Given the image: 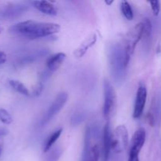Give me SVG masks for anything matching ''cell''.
I'll return each instance as SVG.
<instances>
[{
    "label": "cell",
    "instance_id": "cell-1",
    "mask_svg": "<svg viewBox=\"0 0 161 161\" xmlns=\"http://www.w3.org/2000/svg\"><path fill=\"white\" fill-rule=\"evenodd\" d=\"M61 27L56 23L25 20L11 26L9 31L27 39H36L52 36L58 33Z\"/></svg>",
    "mask_w": 161,
    "mask_h": 161
},
{
    "label": "cell",
    "instance_id": "cell-2",
    "mask_svg": "<svg viewBox=\"0 0 161 161\" xmlns=\"http://www.w3.org/2000/svg\"><path fill=\"white\" fill-rule=\"evenodd\" d=\"M110 73L115 83L121 84L126 77L127 67L129 63L126 59L123 41L113 42L107 50Z\"/></svg>",
    "mask_w": 161,
    "mask_h": 161
},
{
    "label": "cell",
    "instance_id": "cell-3",
    "mask_svg": "<svg viewBox=\"0 0 161 161\" xmlns=\"http://www.w3.org/2000/svg\"><path fill=\"white\" fill-rule=\"evenodd\" d=\"M100 139L101 133L98 127L90 126L86 129L80 161H99Z\"/></svg>",
    "mask_w": 161,
    "mask_h": 161
},
{
    "label": "cell",
    "instance_id": "cell-4",
    "mask_svg": "<svg viewBox=\"0 0 161 161\" xmlns=\"http://www.w3.org/2000/svg\"><path fill=\"white\" fill-rule=\"evenodd\" d=\"M143 36V23L142 21L137 24L135 27L128 31L123 39L124 50H125L126 59L129 63L130 58L133 54L138 42L142 39Z\"/></svg>",
    "mask_w": 161,
    "mask_h": 161
},
{
    "label": "cell",
    "instance_id": "cell-5",
    "mask_svg": "<svg viewBox=\"0 0 161 161\" xmlns=\"http://www.w3.org/2000/svg\"><path fill=\"white\" fill-rule=\"evenodd\" d=\"M104 90V104L103 116L105 120L109 121L110 118L116 111V94L113 85L109 80L105 79L103 83Z\"/></svg>",
    "mask_w": 161,
    "mask_h": 161
},
{
    "label": "cell",
    "instance_id": "cell-6",
    "mask_svg": "<svg viewBox=\"0 0 161 161\" xmlns=\"http://www.w3.org/2000/svg\"><path fill=\"white\" fill-rule=\"evenodd\" d=\"M128 144V130L124 125H119L112 133V152L115 154L122 153Z\"/></svg>",
    "mask_w": 161,
    "mask_h": 161
},
{
    "label": "cell",
    "instance_id": "cell-7",
    "mask_svg": "<svg viewBox=\"0 0 161 161\" xmlns=\"http://www.w3.org/2000/svg\"><path fill=\"white\" fill-rule=\"evenodd\" d=\"M68 94L66 92H61L58 94L56 98L52 102L51 105L49 107L48 110L46 112L45 115L40 121V127H43L47 125L60 111L63 108L68 101Z\"/></svg>",
    "mask_w": 161,
    "mask_h": 161
},
{
    "label": "cell",
    "instance_id": "cell-8",
    "mask_svg": "<svg viewBox=\"0 0 161 161\" xmlns=\"http://www.w3.org/2000/svg\"><path fill=\"white\" fill-rule=\"evenodd\" d=\"M28 9V6L23 3H10L0 9L2 20H14L20 17Z\"/></svg>",
    "mask_w": 161,
    "mask_h": 161
},
{
    "label": "cell",
    "instance_id": "cell-9",
    "mask_svg": "<svg viewBox=\"0 0 161 161\" xmlns=\"http://www.w3.org/2000/svg\"><path fill=\"white\" fill-rule=\"evenodd\" d=\"M146 100H147V89H146V86L143 83H140L138 90H137L135 105H134L133 117L135 119H138V118L142 116L145 106H146Z\"/></svg>",
    "mask_w": 161,
    "mask_h": 161
},
{
    "label": "cell",
    "instance_id": "cell-10",
    "mask_svg": "<svg viewBox=\"0 0 161 161\" xmlns=\"http://www.w3.org/2000/svg\"><path fill=\"white\" fill-rule=\"evenodd\" d=\"M112 152V132L109 121L106 123L102 132V161H108Z\"/></svg>",
    "mask_w": 161,
    "mask_h": 161
},
{
    "label": "cell",
    "instance_id": "cell-11",
    "mask_svg": "<svg viewBox=\"0 0 161 161\" xmlns=\"http://www.w3.org/2000/svg\"><path fill=\"white\" fill-rule=\"evenodd\" d=\"M146 139V130L142 127L138 129L134 134L130 143V151H134L140 153L141 149L144 146L145 142Z\"/></svg>",
    "mask_w": 161,
    "mask_h": 161
},
{
    "label": "cell",
    "instance_id": "cell-12",
    "mask_svg": "<svg viewBox=\"0 0 161 161\" xmlns=\"http://www.w3.org/2000/svg\"><path fill=\"white\" fill-rule=\"evenodd\" d=\"M161 115V98L160 97H156L153 99L152 106L148 113L147 119L149 121V124L151 126L154 127L156 124H157V121L160 120Z\"/></svg>",
    "mask_w": 161,
    "mask_h": 161
},
{
    "label": "cell",
    "instance_id": "cell-13",
    "mask_svg": "<svg viewBox=\"0 0 161 161\" xmlns=\"http://www.w3.org/2000/svg\"><path fill=\"white\" fill-rule=\"evenodd\" d=\"M65 58V53H62V52L51 55L47 60V63H46L47 64V69L51 72H54L63 64Z\"/></svg>",
    "mask_w": 161,
    "mask_h": 161
},
{
    "label": "cell",
    "instance_id": "cell-14",
    "mask_svg": "<svg viewBox=\"0 0 161 161\" xmlns=\"http://www.w3.org/2000/svg\"><path fill=\"white\" fill-rule=\"evenodd\" d=\"M97 35H96L95 33L91 34V36H88V37L80 44V47L75 50L74 55H75L76 58H82V57L86 53V51L95 44V42H97Z\"/></svg>",
    "mask_w": 161,
    "mask_h": 161
},
{
    "label": "cell",
    "instance_id": "cell-15",
    "mask_svg": "<svg viewBox=\"0 0 161 161\" xmlns=\"http://www.w3.org/2000/svg\"><path fill=\"white\" fill-rule=\"evenodd\" d=\"M31 4L33 5L36 9L40 11L41 13L50 16H55L57 15L56 7L52 4L51 3L47 1H33L31 2Z\"/></svg>",
    "mask_w": 161,
    "mask_h": 161
},
{
    "label": "cell",
    "instance_id": "cell-16",
    "mask_svg": "<svg viewBox=\"0 0 161 161\" xmlns=\"http://www.w3.org/2000/svg\"><path fill=\"white\" fill-rule=\"evenodd\" d=\"M47 53H48V50H45V49L34 50V51L31 52V53H29L28 54L22 57V58L19 60V64H26L35 62V61L41 59L42 57L46 56Z\"/></svg>",
    "mask_w": 161,
    "mask_h": 161
},
{
    "label": "cell",
    "instance_id": "cell-17",
    "mask_svg": "<svg viewBox=\"0 0 161 161\" xmlns=\"http://www.w3.org/2000/svg\"><path fill=\"white\" fill-rule=\"evenodd\" d=\"M62 128H59L58 130H56L55 131H53L50 136H48V138H47V140H46L45 143L43 145V152L45 153L49 152L53 148L54 143L58 141L59 137L61 136V133H62Z\"/></svg>",
    "mask_w": 161,
    "mask_h": 161
},
{
    "label": "cell",
    "instance_id": "cell-18",
    "mask_svg": "<svg viewBox=\"0 0 161 161\" xmlns=\"http://www.w3.org/2000/svg\"><path fill=\"white\" fill-rule=\"evenodd\" d=\"M9 86H10L15 91L20 93L22 95L29 96V91H28V88H27L21 82L18 81V80H11L9 81Z\"/></svg>",
    "mask_w": 161,
    "mask_h": 161
},
{
    "label": "cell",
    "instance_id": "cell-19",
    "mask_svg": "<svg viewBox=\"0 0 161 161\" xmlns=\"http://www.w3.org/2000/svg\"><path fill=\"white\" fill-rule=\"evenodd\" d=\"M62 149L60 146H55L47 152L44 161H58L61 154H62Z\"/></svg>",
    "mask_w": 161,
    "mask_h": 161
},
{
    "label": "cell",
    "instance_id": "cell-20",
    "mask_svg": "<svg viewBox=\"0 0 161 161\" xmlns=\"http://www.w3.org/2000/svg\"><path fill=\"white\" fill-rule=\"evenodd\" d=\"M120 9L122 14L127 20H131L134 18V12L130 3L127 1H122L120 3Z\"/></svg>",
    "mask_w": 161,
    "mask_h": 161
},
{
    "label": "cell",
    "instance_id": "cell-21",
    "mask_svg": "<svg viewBox=\"0 0 161 161\" xmlns=\"http://www.w3.org/2000/svg\"><path fill=\"white\" fill-rule=\"evenodd\" d=\"M143 23V36L142 39H149L152 33V23L149 19L146 18L142 21Z\"/></svg>",
    "mask_w": 161,
    "mask_h": 161
},
{
    "label": "cell",
    "instance_id": "cell-22",
    "mask_svg": "<svg viewBox=\"0 0 161 161\" xmlns=\"http://www.w3.org/2000/svg\"><path fill=\"white\" fill-rule=\"evenodd\" d=\"M0 121L4 124H10L13 122L11 115L4 108H0Z\"/></svg>",
    "mask_w": 161,
    "mask_h": 161
},
{
    "label": "cell",
    "instance_id": "cell-23",
    "mask_svg": "<svg viewBox=\"0 0 161 161\" xmlns=\"http://www.w3.org/2000/svg\"><path fill=\"white\" fill-rule=\"evenodd\" d=\"M86 116L83 113H74L73 116L71 118V125L72 126H77L81 124L83 121H84Z\"/></svg>",
    "mask_w": 161,
    "mask_h": 161
},
{
    "label": "cell",
    "instance_id": "cell-24",
    "mask_svg": "<svg viewBox=\"0 0 161 161\" xmlns=\"http://www.w3.org/2000/svg\"><path fill=\"white\" fill-rule=\"evenodd\" d=\"M43 83L42 82H39L38 83H36V86H34L32 91V95L35 96V97H37V96H39L41 94H42V91H43Z\"/></svg>",
    "mask_w": 161,
    "mask_h": 161
},
{
    "label": "cell",
    "instance_id": "cell-25",
    "mask_svg": "<svg viewBox=\"0 0 161 161\" xmlns=\"http://www.w3.org/2000/svg\"><path fill=\"white\" fill-rule=\"evenodd\" d=\"M149 4L151 5V8L153 12L154 15L157 16L160 11V3L159 1H150Z\"/></svg>",
    "mask_w": 161,
    "mask_h": 161
},
{
    "label": "cell",
    "instance_id": "cell-26",
    "mask_svg": "<svg viewBox=\"0 0 161 161\" xmlns=\"http://www.w3.org/2000/svg\"><path fill=\"white\" fill-rule=\"evenodd\" d=\"M128 161H140L139 160V153L134 151L129 152Z\"/></svg>",
    "mask_w": 161,
    "mask_h": 161
},
{
    "label": "cell",
    "instance_id": "cell-27",
    "mask_svg": "<svg viewBox=\"0 0 161 161\" xmlns=\"http://www.w3.org/2000/svg\"><path fill=\"white\" fill-rule=\"evenodd\" d=\"M6 60H7V56L6 53L3 51H0V65L5 64Z\"/></svg>",
    "mask_w": 161,
    "mask_h": 161
},
{
    "label": "cell",
    "instance_id": "cell-28",
    "mask_svg": "<svg viewBox=\"0 0 161 161\" xmlns=\"http://www.w3.org/2000/svg\"><path fill=\"white\" fill-rule=\"evenodd\" d=\"M8 134V130L5 128H0V137H3Z\"/></svg>",
    "mask_w": 161,
    "mask_h": 161
},
{
    "label": "cell",
    "instance_id": "cell-29",
    "mask_svg": "<svg viewBox=\"0 0 161 161\" xmlns=\"http://www.w3.org/2000/svg\"><path fill=\"white\" fill-rule=\"evenodd\" d=\"M3 140L0 138V153H2V149H3Z\"/></svg>",
    "mask_w": 161,
    "mask_h": 161
},
{
    "label": "cell",
    "instance_id": "cell-30",
    "mask_svg": "<svg viewBox=\"0 0 161 161\" xmlns=\"http://www.w3.org/2000/svg\"><path fill=\"white\" fill-rule=\"evenodd\" d=\"M105 3H106V4H108V5H111L112 3H113V0H112V1H110V2L105 1Z\"/></svg>",
    "mask_w": 161,
    "mask_h": 161
},
{
    "label": "cell",
    "instance_id": "cell-31",
    "mask_svg": "<svg viewBox=\"0 0 161 161\" xmlns=\"http://www.w3.org/2000/svg\"><path fill=\"white\" fill-rule=\"evenodd\" d=\"M2 31H3V28H2V27L0 26V34L2 33Z\"/></svg>",
    "mask_w": 161,
    "mask_h": 161
},
{
    "label": "cell",
    "instance_id": "cell-32",
    "mask_svg": "<svg viewBox=\"0 0 161 161\" xmlns=\"http://www.w3.org/2000/svg\"><path fill=\"white\" fill-rule=\"evenodd\" d=\"M0 156H1V153H0Z\"/></svg>",
    "mask_w": 161,
    "mask_h": 161
}]
</instances>
